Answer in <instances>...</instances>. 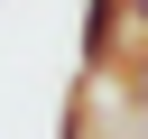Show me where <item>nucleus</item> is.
Masks as SVG:
<instances>
[{"mask_svg":"<svg viewBox=\"0 0 148 139\" xmlns=\"http://www.w3.org/2000/svg\"><path fill=\"white\" fill-rule=\"evenodd\" d=\"M130 28H139V37H148V0H130Z\"/></svg>","mask_w":148,"mask_h":139,"instance_id":"obj_1","label":"nucleus"}]
</instances>
